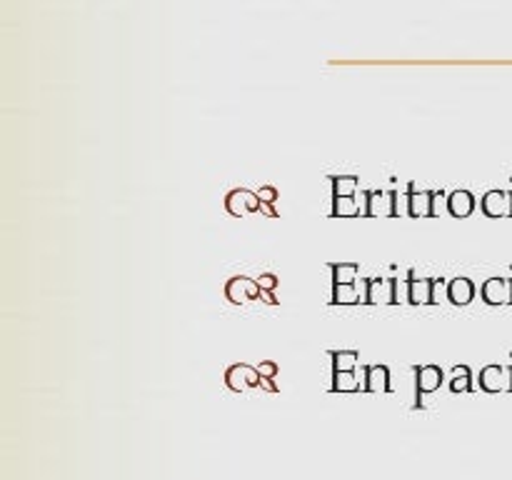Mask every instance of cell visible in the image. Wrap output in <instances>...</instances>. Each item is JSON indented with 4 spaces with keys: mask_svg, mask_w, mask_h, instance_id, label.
Here are the masks:
<instances>
[{
    "mask_svg": "<svg viewBox=\"0 0 512 480\" xmlns=\"http://www.w3.org/2000/svg\"><path fill=\"white\" fill-rule=\"evenodd\" d=\"M450 298H453L455 303H468V300L473 298V285H470V280H455V283L450 285Z\"/></svg>",
    "mask_w": 512,
    "mask_h": 480,
    "instance_id": "obj_1",
    "label": "cell"
},
{
    "mask_svg": "<svg viewBox=\"0 0 512 480\" xmlns=\"http://www.w3.org/2000/svg\"><path fill=\"white\" fill-rule=\"evenodd\" d=\"M450 210L455 215H468L473 210V198L468 193H455L453 200H450Z\"/></svg>",
    "mask_w": 512,
    "mask_h": 480,
    "instance_id": "obj_2",
    "label": "cell"
},
{
    "mask_svg": "<svg viewBox=\"0 0 512 480\" xmlns=\"http://www.w3.org/2000/svg\"><path fill=\"white\" fill-rule=\"evenodd\" d=\"M420 378L425 380L423 383V388H435V385H438V380H440V370L438 368H425L423 373H420Z\"/></svg>",
    "mask_w": 512,
    "mask_h": 480,
    "instance_id": "obj_3",
    "label": "cell"
}]
</instances>
